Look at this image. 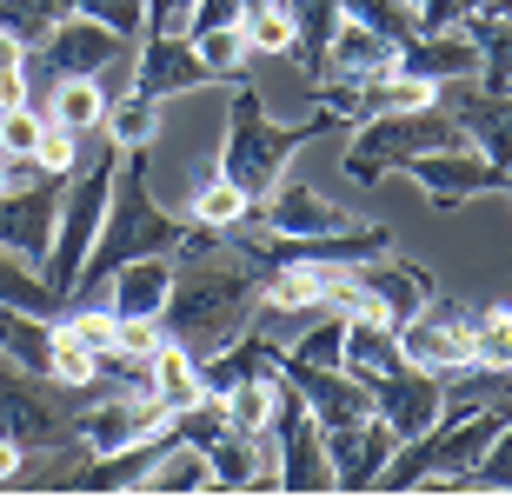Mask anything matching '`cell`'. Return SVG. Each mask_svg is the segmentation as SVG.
<instances>
[{
    "label": "cell",
    "mask_w": 512,
    "mask_h": 499,
    "mask_svg": "<svg viewBox=\"0 0 512 499\" xmlns=\"http://www.w3.org/2000/svg\"><path fill=\"white\" fill-rule=\"evenodd\" d=\"M0 193H7V167H0Z\"/></svg>",
    "instance_id": "46"
},
{
    "label": "cell",
    "mask_w": 512,
    "mask_h": 499,
    "mask_svg": "<svg viewBox=\"0 0 512 499\" xmlns=\"http://www.w3.org/2000/svg\"><path fill=\"white\" fill-rule=\"evenodd\" d=\"M187 227H193L187 213H167L160 200H153V147H120L114 200H107V227H100L94 253H87V267H80L74 300L107 293V280H114L127 260H140V253H180Z\"/></svg>",
    "instance_id": "2"
},
{
    "label": "cell",
    "mask_w": 512,
    "mask_h": 499,
    "mask_svg": "<svg viewBox=\"0 0 512 499\" xmlns=\"http://www.w3.org/2000/svg\"><path fill=\"white\" fill-rule=\"evenodd\" d=\"M280 373L286 386L313 406L320 426H353V420H373V400H366V380H353L346 366H313V360H293L280 346Z\"/></svg>",
    "instance_id": "15"
},
{
    "label": "cell",
    "mask_w": 512,
    "mask_h": 499,
    "mask_svg": "<svg viewBox=\"0 0 512 499\" xmlns=\"http://www.w3.org/2000/svg\"><path fill=\"white\" fill-rule=\"evenodd\" d=\"M439 147H473V140H466V127H459L439 100L399 107V114H373V120H353V127H346L340 173L353 187H380L386 173H399L419 154H439Z\"/></svg>",
    "instance_id": "4"
},
{
    "label": "cell",
    "mask_w": 512,
    "mask_h": 499,
    "mask_svg": "<svg viewBox=\"0 0 512 499\" xmlns=\"http://www.w3.org/2000/svg\"><path fill=\"white\" fill-rule=\"evenodd\" d=\"M0 440H14L20 453H54V446L80 440V406H67V386L47 373L0 360Z\"/></svg>",
    "instance_id": "6"
},
{
    "label": "cell",
    "mask_w": 512,
    "mask_h": 499,
    "mask_svg": "<svg viewBox=\"0 0 512 499\" xmlns=\"http://www.w3.org/2000/svg\"><path fill=\"white\" fill-rule=\"evenodd\" d=\"M399 173H406V180L426 193V207H433V213H459L466 200H479V193H499V187H506V167H493V160L479 154V147H439V154L406 160Z\"/></svg>",
    "instance_id": "9"
},
{
    "label": "cell",
    "mask_w": 512,
    "mask_h": 499,
    "mask_svg": "<svg viewBox=\"0 0 512 499\" xmlns=\"http://www.w3.org/2000/svg\"><path fill=\"white\" fill-rule=\"evenodd\" d=\"M54 386H67V393H94L100 386V353L87 340H74L60 320H54Z\"/></svg>",
    "instance_id": "34"
},
{
    "label": "cell",
    "mask_w": 512,
    "mask_h": 499,
    "mask_svg": "<svg viewBox=\"0 0 512 499\" xmlns=\"http://www.w3.org/2000/svg\"><path fill=\"white\" fill-rule=\"evenodd\" d=\"M0 360L54 380V320L47 313H27V307H0Z\"/></svg>",
    "instance_id": "25"
},
{
    "label": "cell",
    "mask_w": 512,
    "mask_h": 499,
    "mask_svg": "<svg viewBox=\"0 0 512 499\" xmlns=\"http://www.w3.org/2000/svg\"><path fill=\"white\" fill-rule=\"evenodd\" d=\"M140 493H213V466L200 446L173 440L160 460L147 466V480H140Z\"/></svg>",
    "instance_id": "29"
},
{
    "label": "cell",
    "mask_w": 512,
    "mask_h": 499,
    "mask_svg": "<svg viewBox=\"0 0 512 499\" xmlns=\"http://www.w3.org/2000/svg\"><path fill=\"white\" fill-rule=\"evenodd\" d=\"M340 346H346V313L326 307L320 327H306L300 340L286 346V353H293V360H313V366H340Z\"/></svg>",
    "instance_id": "38"
},
{
    "label": "cell",
    "mask_w": 512,
    "mask_h": 499,
    "mask_svg": "<svg viewBox=\"0 0 512 499\" xmlns=\"http://www.w3.org/2000/svg\"><path fill=\"white\" fill-rule=\"evenodd\" d=\"M20 466H27V453H20L14 440H0V486H14V480H20Z\"/></svg>",
    "instance_id": "43"
},
{
    "label": "cell",
    "mask_w": 512,
    "mask_h": 499,
    "mask_svg": "<svg viewBox=\"0 0 512 499\" xmlns=\"http://www.w3.org/2000/svg\"><path fill=\"white\" fill-rule=\"evenodd\" d=\"M120 54H127V40L107 20H94V14L54 20V34L27 54V87H34L40 114H47V94H54L60 80H100L107 67H120Z\"/></svg>",
    "instance_id": "7"
},
{
    "label": "cell",
    "mask_w": 512,
    "mask_h": 499,
    "mask_svg": "<svg viewBox=\"0 0 512 499\" xmlns=\"http://www.w3.org/2000/svg\"><path fill=\"white\" fill-rule=\"evenodd\" d=\"M399 74L426 80V87H446V80H473L479 74V40L466 27H439V34H413L393 60Z\"/></svg>",
    "instance_id": "20"
},
{
    "label": "cell",
    "mask_w": 512,
    "mask_h": 499,
    "mask_svg": "<svg viewBox=\"0 0 512 499\" xmlns=\"http://www.w3.org/2000/svg\"><path fill=\"white\" fill-rule=\"evenodd\" d=\"M399 353H406V366H426L439 380L459 373V366H473V307L433 293L413 320H399Z\"/></svg>",
    "instance_id": "8"
},
{
    "label": "cell",
    "mask_w": 512,
    "mask_h": 499,
    "mask_svg": "<svg viewBox=\"0 0 512 499\" xmlns=\"http://www.w3.org/2000/svg\"><path fill=\"white\" fill-rule=\"evenodd\" d=\"M273 393H280V366L273 373H253V380L227 386L220 400H227V426H240V433H266L273 426Z\"/></svg>",
    "instance_id": "32"
},
{
    "label": "cell",
    "mask_w": 512,
    "mask_h": 499,
    "mask_svg": "<svg viewBox=\"0 0 512 499\" xmlns=\"http://www.w3.org/2000/svg\"><path fill=\"white\" fill-rule=\"evenodd\" d=\"M147 393L167 413H187L200 393H207V373H200V360H193L180 340H160V353H153V373H147Z\"/></svg>",
    "instance_id": "26"
},
{
    "label": "cell",
    "mask_w": 512,
    "mask_h": 499,
    "mask_svg": "<svg viewBox=\"0 0 512 499\" xmlns=\"http://www.w3.org/2000/svg\"><path fill=\"white\" fill-rule=\"evenodd\" d=\"M439 107L466 127V140H473L493 167H512V94H493V87H479V80H446V87H439Z\"/></svg>",
    "instance_id": "16"
},
{
    "label": "cell",
    "mask_w": 512,
    "mask_h": 499,
    "mask_svg": "<svg viewBox=\"0 0 512 499\" xmlns=\"http://www.w3.org/2000/svg\"><path fill=\"white\" fill-rule=\"evenodd\" d=\"M340 127H346V120L326 114V107H313L306 120H273V114H266V100H260V87H253V80H233V94H227V140H220V160H213V167H220L233 187L260 207L266 193L286 180L293 147H306L313 134H340Z\"/></svg>",
    "instance_id": "3"
},
{
    "label": "cell",
    "mask_w": 512,
    "mask_h": 499,
    "mask_svg": "<svg viewBox=\"0 0 512 499\" xmlns=\"http://www.w3.org/2000/svg\"><path fill=\"white\" fill-rule=\"evenodd\" d=\"M240 34H247V47H253V54H266V60H286V47H293V27H286V14L273 7V0L253 7Z\"/></svg>",
    "instance_id": "39"
},
{
    "label": "cell",
    "mask_w": 512,
    "mask_h": 499,
    "mask_svg": "<svg viewBox=\"0 0 512 499\" xmlns=\"http://www.w3.org/2000/svg\"><path fill=\"white\" fill-rule=\"evenodd\" d=\"M207 466H213V493H280L273 433H240V426H227V433L207 446Z\"/></svg>",
    "instance_id": "19"
},
{
    "label": "cell",
    "mask_w": 512,
    "mask_h": 499,
    "mask_svg": "<svg viewBox=\"0 0 512 499\" xmlns=\"http://www.w3.org/2000/svg\"><path fill=\"white\" fill-rule=\"evenodd\" d=\"M366 400H373V420L406 446V440H419V433L446 413V380L426 373V366H399V373L366 380Z\"/></svg>",
    "instance_id": "11"
},
{
    "label": "cell",
    "mask_w": 512,
    "mask_h": 499,
    "mask_svg": "<svg viewBox=\"0 0 512 499\" xmlns=\"http://www.w3.org/2000/svg\"><path fill=\"white\" fill-rule=\"evenodd\" d=\"M433 293H439L433 273L419 267V260H406V253H393V247L353 267V307H380L386 320H413ZM353 307H346V313H353Z\"/></svg>",
    "instance_id": "12"
},
{
    "label": "cell",
    "mask_w": 512,
    "mask_h": 499,
    "mask_svg": "<svg viewBox=\"0 0 512 499\" xmlns=\"http://www.w3.org/2000/svg\"><path fill=\"white\" fill-rule=\"evenodd\" d=\"M253 200L240 187H233L220 167H200V187H193V200H187V220H200V227H220V233H233L240 220H253Z\"/></svg>",
    "instance_id": "27"
},
{
    "label": "cell",
    "mask_w": 512,
    "mask_h": 499,
    "mask_svg": "<svg viewBox=\"0 0 512 499\" xmlns=\"http://www.w3.org/2000/svg\"><path fill=\"white\" fill-rule=\"evenodd\" d=\"M200 87H220L207 74V60L187 34H140V54H133V94H147L167 107L173 94H200Z\"/></svg>",
    "instance_id": "14"
},
{
    "label": "cell",
    "mask_w": 512,
    "mask_h": 499,
    "mask_svg": "<svg viewBox=\"0 0 512 499\" xmlns=\"http://www.w3.org/2000/svg\"><path fill=\"white\" fill-rule=\"evenodd\" d=\"M393 60H399L393 40H380L373 27H360V20L346 14L333 47H326V80H373V74H386Z\"/></svg>",
    "instance_id": "24"
},
{
    "label": "cell",
    "mask_w": 512,
    "mask_h": 499,
    "mask_svg": "<svg viewBox=\"0 0 512 499\" xmlns=\"http://www.w3.org/2000/svg\"><path fill=\"white\" fill-rule=\"evenodd\" d=\"M260 0H193L187 34H227V27H247V14Z\"/></svg>",
    "instance_id": "40"
},
{
    "label": "cell",
    "mask_w": 512,
    "mask_h": 499,
    "mask_svg": "<svg viewBox=\"0 0 512 499\" xmlns=\"http://www.w3.org/2000/svg\"><path fill=\"white\" fill-rule=\"evenodd\" d=\"M473 14H493V20H512V0H486V7H473Z\"/></svg>",
    "instance_id": "44"
},
{
    "label": "cell",
    "mask_w": 512,
    "mask_h": 499,
    "mask_svg": "<svg viewBox=\"0 0 512 499\" xmlns=\"http://www.w3.org/2000/svg\"><path fill=\"white\" fill-rule=\"evenodd\" d=\"M60 200H67V180H40V187H7V193H0V247L20 253L27 267H47V253H54Z\"/></svg>",
    "instance_id": "13"
},
{
    "label": "cell",
    "mask_w": 512,
    "mask_h": 499,
    "mask_svg": "<svg viewBox=\"0 0 512 499\" xmlns=\"http://www.w3.org/2000/svg\"><path fill=\"white\" fill-rule=\"evenodd\" d=\"M393 453H399V440L386 433L380 420L326 426V460H333V493H373Z\"/></svg>",
    "instance_id": "18"
},
{
    "label": "cell",
    "mask_w": 512,
    "mask_h": 499,
    "mask_svg": "<svg viewBox=\"0 0 512 499\" xmlns=\"http://www.w3.org/2000/svg\"><path fill=\"white\" fill-rule=\"evenodd\" d=\"M459 493H512V420L499 426V440L486 446V460L459 480Z\"/></svg>",
    "instance_id": "36"
},
{
    "label": "cell",
    "mask_w": 512,
    "mask_h": 499,
    "mask_svg": "<svg viewBox=\"0 0 512 499\" xmlns=\"http://www.w3.org/2000/svg\"><path fill=\"white\" fill-rule=\"evenodd\" d=\"M499 193H506V200H512V167H506V187H499Z\"/></svg>",
    "instance_id": "45"
},
{
    "label": "cell",
    "mask_w": 512,
    "mask_h": 499,
    "mask_svg": "<svg viewBox=\"0 0 512 499\" xmlns=\"http://www.w3.org/2000/svg\"><path fill=\"white\" fill-rule=\"evenodd\" d=\"M266 233H286V240H320V233H346L360 227L353 213L340 207V200H326L320 187H306V180H280V187L260 200V213H253Z\"/></svg>",
    "instance_id": "17"
},
{
    "label": "cell",
    "mask_w": 512,
    "mask_h": 499,
    "mask_svg": "<svg viewBox=\"0 0 512 499\" xmlns=\"http://www.w3.org/2000/svg\"><path fill=\"white\" fill-rule=\"evenodd\" d=\"M193 47H200V60H207V74L213 80H247V60H253V47H247V34L240 27H227V34H187Z\"/></svg>",
    "instance_id": "35"
},
{
    "label": "cell",
    "mask_w": 512,
    "mask_h": 499,
    "mask_svg": "<svg viewBox=\"0 0 512 499\" xmlns=\"http://www.w3.org/2000/svg\"><path fill=\"white\" fill-rule=\"evenodd\" d=\"M173 253H140V260H127V267L107 280V313L114 320H160V307H167L173 293Z\"/></svg>",
    "instance_id": "22"
},
{
    "label": "cell",
    "mask_w": 512,
    "mask_h": 499,
    "mask_svg": "<svg viewBox=\"0 0 512 499\" xmlns=\"http://www.w3.org/2000/svg\"><path fill=\"white\" fill-rule=\"evenodd\" d=\"M346 14L360 20V27H373L380 40H393V47L426 34V27H419V0H346Z\"/></svg>",
    "instance_id": "33"
},
{
    "label": "cell",
    "mask_w": 512,
    "mask_h": 499,
    "mask_svg": "<svg viewBox=\"0 0 512 499\" xmlns=\"http://www.w3.org/2000/svg\"><path fill=\"white\" fill-rule=\"evenodd\" d=\"M100 134L114 147H160V100L147 94H114L107 100V127Z\"/></svg>",
    "instance_id": "31"
},
{
    "label": "cell",
    "mask_w": 512,
    "mask_h": 499,
    "mask_svg": "<svg viewBox=\"0 0 512 499\" xmlns=\"http://www.w3.org/2000/svg\"><path fill=\"white\" fill-rule=\"evenodd\" d=\"M253 313H260V273L233 247H220V253H193V260L173 267V293L160 307V327H167V340L187 346L193 360H207V353L233 346L253 327Z\"/></svg>",
    "instance_id": "1"
},
{
    "label": "cell",
    "mask_w": 512,
    "mask_h": 499,
    "mask_svg": "<svg viewBox=\"0 0 512 499\" xmlns=\"http://www.w3.org/2000/svg\"><path fill=\"white\" fill-rule=\"evenodd\" d=\"M167 426H173V413L153 393H114L107 386V400L80 406V446L87 453H127V446L160 440Z\"/></svg>",
    "instance_id": "10"
},
{
    "label": "cell",
    "mask_w": 512,
    "mask_h": 499,
    "mask_svg": "<svg viewBox=\"0 0 512 499\" xmlns=\"http://www.w3.org/2000/svg\"><path fill=\"white\" fill-rule=\"evenodd\" d=\"M107 87H100V80H60L54 94H47V120H54V127H67V134H100V127H107Z\"/></svg>",
    "instance_id": "28"
},
{
    "label": "cell",
    "mask_w": 512,
    "mask_h": 499,
    "mask_svg": "<svg viewBox=\"0 0 512 499\" xmlns=\"http://www.w3.org/2000/svg\"><path fill=\"white\" fill-rule=\"evenodd\" d=\"M114 167H120V147L107 140V154L87 160V167L67 180V200H60V220H54V253H47V267L40 280L74 307V287H80V267H87V253H94L100 227H107V200H114Z\"/></svg>",
    "instance_id": "5"
},
{
    "label": "cell",
    "mask_w": 512,
    "mask_h": 499,
    "mask_svg": "<svg viewBox=\"0 0 512 499\" xmlns=\"http://www.w3.org/2000/svg\"><path fill=\"white\" fill-rule=\"evenodd\" d=\"M193 0H147V34H187Z\"/></svg>",
    "instance_id": "42"
},
{
    "label": "cell",
    "mask_w": 512,
    "mask_h": 499,
    "mask_svg": "<svg viewBox=\"0 0 512 499\" xmlns=\"http://www.w3.org/2000/svg\"><path fill=\"white\" fill-rule=\"evenodd\" d=\"M340 366L353 380H380V373H399L406 353H399V320H386L380 307H353L346 313V346Z\"/></svg>",
    "instance_id": "23"
},
{
    "label": "cell",
    "mask_w": 512,
    "mask_h": 499,
    "mask_svg": "<svg viewBox=\"0 0 512 499\" xmlns=\"http://www.w3.org/2000/svg\"><path fill=\"white\" fill-rule=\"evenodd\" d=\"M0 307H27V313H47V320H60V313H67V300H60V293L40 280V267H27L20 253L0 247Z\"/></svg>",
    "instance_id": "30"
},
{
    "label": "cell",
    "mask_w": 512,
    "mask_h": 499,
    "mask_svg": "<svg viewBox=\"0 0 512 499\" xmlns=\"http://www.w3.org/2000/svg\"><path fill=\"white\" fill-rule=\"evenodd\" d=\"M80 14L107 20L120 40H140V34H147V0H80Z\"/></svg>",
    "instance_id": "41"
},
{
    "label": "cell",
    "mask_w": 512,
    "mask_h": 499,
    "mask_svg": "<svg viewBox=\"0 0 512 499\" xmlns=\"http://www.w3.org/2000/svg\"><path fill=\"white\" fill-rule=\"evenodd\" d=\"M40 140H47V114L34 100L0 107V154H40Z\"/></svg>",
    "instance_id": "37"
},
{
    "label": "cell",
    "mask_w": 512,
    "mask_h": 499,
    "mask_svg": "<svg viewBox=\"0 0 512 499\" xmlns=\"http://www.w3.org/2000/svg\"><path fill=\"white\" fill-rule=\"evenodd\" d=\"M286 14V27H293V47H286V60L300 67L306 87H320L326 80V47H333V34H340L346 20V0H273Z\"/></svg>",
    "instance_id": "21"
}]
</instances>
